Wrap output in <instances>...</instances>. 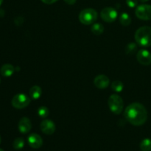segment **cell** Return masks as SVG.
Instances as JSON below:
<instances>
[{
	"mask_svg": "<svg viewBox=\"0 0 151 151\" xmlns=\"http://www.w3.org/2000/svg\"><path fill=\"white\" fill-rule=\"evenodd\" d=\"M94 83L97 88L100 89L106 88L110 84V81L107 76L104 75H99L94 78Z\"/></svg>",
	"mask_w": 151,
	"mask_h": 151,
	"instance_id": "obj_11",
	"label": "cell"
},
{
	"mask_svg": "<svg viewBox=\"0 0 151 151\" xmlns=\"http://www.w3.org/2000/svg\"><path fill=\"white\" fill-rule=\"evenodd\" d=\"M140 149L142 151H151V139H145L140 143Z\"/></svg>",
	"mask_w": 151,
	"mask_h": 151,
	"instance_id": "obj_17",
	"label": "cell"
},
{
	"mask_svg": "<svg viewBox=\"0 0 151 151\" xmlns=\"http://www.w3.org/2000/svg\"><path fill=\"white\" fill-rule=\"evenodd\" d=\"M41 131L47 135H52L55 133L56 129L55 125L50 119H44L41 122L40 125Z\"/></svg>",
	"mask_w": 151,
	"mask_h": 151,
	"instance_id": "obj_8",
	"label": "cell"
},
{
	"mask_svg": "<svg viewBox=\"0 0 151 151\" xmlns=\"http://www.w3.org/2000/svg\"><path fill=\"white\" fill-rule=\"evenodd\" d=\"M97 12L94 9L86 8L83 10L79 14V20L85 25H89L97 19Z\"/></svg>",
	"mask_w": 151,
	"mask_h": 151,
	"instance_id": "obj_4",
	"label": "cell"
},
{
	"mask_svg": "<svg viewBox=\"0 0 151 151\" xmlns=\"http://www.w3.org/2000/svg\"><path fill=\"white\" fill-rule=\"evenodd\" d=\"M135 40L137 44L143 47L151 46V27L143 26L139 28L135 33Z\"/></svg>",
	"mask_w": 151,
	"mask_h": 151,
	"instance_id": "obj_2",
	"label": "cell"
},
{
	"mask_svg": "<svg viewBox=\"0 0 151 151\" xmlns=\"http://www.w3.org/2000/svg\"><path fill=\"white\" fill-rule=\"evenodd\" d=\"M124 85L121 81H115L111 83V88L115 92H121L123 90Z\"/></svg>",
	"mask_w": 151,
	"mask_h": 151,
	"instance_id": "obj_19",
	"label": "cell"
},
{
	"mask_svg": "<svg viewBox=\"0 0 151 151\" xmlns=\"http://www.w3.org/2000/svg\"><path fill=\"white\" fill-rule=\"evenodd\" d=\"M126 4L129 7L134 8L138 4V0H126Z\"/></svg>",
	"mask_w": 151,
	"mask_h": 151,
	"instance_id": "obj_22",
	"label": "cell"
},
{
	"mask_svg": "<svg viewBox=\"0 0 151 151\" xmlns=\"http://www.w3.org/2000/svg\"><path fill=\"white\" fill-rule=\"evenodd\" d=\"M135 14L138 19L144 21L151 20V5L141 4L135 10Z\"/></svg>",
	"mask_w": 151,
	"mask_h": 151,
	"instance_id": "obj_6",
	"label": "cell"
},
{
	"mask_svg": "<svg viewBox=\"0 0 151 151\" xmlns=\"http://www.w3.org/2000/svg\"><path fill=\"white\" fill-rule=\"evenodd\" d=\"M137 58L139 63L144 66L151 64V53L146 50H141L137 52Z\"/></svg>",
	"mask_w": 151,
	"mask_h": 151,
	"instance_id": "obj_9",
	"label": "cell"
},
{
	"mask_svg": "<svg viewBox=\"0 0 151 151\" xmlns=\"http://www.w3.org/2000/svg\"><path fill=\"white\" fill-rule=\"evenodd\" d=\"M44 4H52L53 3L56 2L58 0H41Z\"/></svg>",
	"mask_w": 151,
	"mask_h": 151,
	"instance_id": "obj_23",
	"label": "cell"
},
{
	"mask_svg": "<svg viewBox=\"0 0 151 151\" xmlns=\"http://www.w3.org/2000/svg\"><path fill=\"white\" fill-rule=\"evenodd\" d=\"M137 50V44L135 43H130L125 47V52L127 55H131L134 54Z\"/></svg>",
	"mask_w": 151,
	"mask_h": 151,
	"instance_id": "obj_20",
	"label": "cell"
},
{
	"mask_svg": "<svg viewBox=\"0 0 151 151\" xmlns=\"http://www.w3.org/2000/svg\"><path fill=\"white\" fill-rule=\"evenodd\" d=\"M108 104L111 111L115 114H119L123 110L124 102L122 97L118 94H114L111 95L108 100Z\"/></svg>",
	"mask_w": 151,
	"mask_h": 151,
	"instance_id": "obj_3",
	"label": "cell"
},
{
	"mask_svg": "<svg viewBox=\"0 0 151 151\" xmlns=\"http://www.w3.org/2000/svg\"><path fill=\"white\" fill-rule=\"evenodd\" d=\"M119 22L123 26L127 27L131 23V18L128 13H123L119 16Z\"/></svg>",
	"mask_w": 151,
	"mask_h": 151,
	"instance_id": "obj_16",
	"label": "cell"
},
{
	"mask_svg": "<svg viewBox=\"0 0 151 151\" xmlns=\"http://www.w3.org/2000/svg\"><path fill=\"white\" fill-rule=\"evenodd\" d=\"M77 0H64L65 2L68 4H70V5H72V4H75Z\"/></svg>",
	"mask_w": 151,
	"mask_h": 151,
	"instance_id": "obj_24",
	"label": "cell"
},
{
	"mask_svg": "<svg viewBox=\"0 0 151 151\" xmlns=\"http://www.w3.org/2000/svg\"><path fill=\"white\" fill-rule=\"evenodd\" d=\"M1 137H0V144H1Z\"/></svg>",
	"mask_w": 151,
	"mask_h": 151,
	"instance_id": "obj_27",
	"label": "cell"
},
{
	"mask_svg": "<svg viewBox=\"0 0 151 151\" xmlns=\"http://www.w3.org/2000/svg\"><path fill=\"white\" fill-rule=\"evenodd\" d=\"M140 1H142V2H146V1H149V0H139Z\"/></svg>",
	"mask_w": 151,
	"mask_h": 151,
	"instance_id": "obj_25",
	"label": "cell"
},
{
	"mask_svg": "<svg viewBox=\"0 0 151 151\" xmlns=\"http://www.w3.org/2000/svg\"><path fill=\"white\" fill-rule=\"evenodd\" d=\"M19 131L22 134H27L32 128V123L29 118L22 117L19 120V125H18Z\"/></svg>",
	"mask_w": 151,
	"mask_h": 151,
	"instance_id": "obj_12",
	"label": "cell"
},
{
	"mask_svg": "<svg viewBox=\"0 0 151 151\" xmlns=\"http://www.w3.org/2000/svg\"><path fill=\"white\" fill-rule=\"evenodd\" d=\"M31 102L30 97L24 94H18L12 99L11 104L15 109H22L27 107Z\"/></svg>",
	"mask_w": 151,
	"mask_h": 151,
	"instance_id": "obj_5",
	"label": "cell"
},
{
	"mask_svg": "<svg viewBox=\"0 0 151 151\" xmlns=\"http://www.w3.org/2000/svg\"><path fill=\"white\" fill-rule=\"evenodd\" d=\"M2 2H3V0H0V5L2 4Z\"/></svg>",
	"mask_w": 151,
	"mask_h": 151,
	"instance_id": "obj_26",
	"label": "cell"
},
{
	"mask_svg": "<svg viewBox=\"0 0 151 151\" xmlns=\"http://www.w3.org/2000/svg\"><path fill=\"white\" fill-rule=\"evenodd\" d=\"M118 16V13L114 8L113 7H105L101 10L100 13V16L101 19L104 22H108V23H111L114 22Z\"/></svg>",
	"mask_w": 151,
	"mask_h": 151,
	"instance_id": "obj_7",
	"label": "cell"
},
{
	"mask_svg": "<svg viewBox=\"0 0 151 151\" xmlns=\"http://www.w3.org/2000/svg\"><path fill=\"white\" fill-rule=\"evenodd\" d=\"M27 142L29 145L32 148L34 149H38L42 146L43 145V139L37 134H32L28 137Z\"/></svg>",
	"mask_w": 151,
	"mask_h": 151,
	"instance_id": "obj_10",
	"label": "cell"
},
{
	"mask_svg": "<svg viewBox=\"0 0 151 151\" xmlns=\"http://www.w3.org/2000/svg\"><path fill=\"white\" fill-rule=\"evenodd\" d=\"M24 146V139L23 138H22V137L16 138L13 141V147L16 150H21V149L23 148Z\"/></svg>",
	"mask_w": 151,
	"mask_h": 151,
	"instance_id": "obj_18",
	"label": "cell"
},
{
	"mask_svg": "<svg viewBox=\"0 0 151 151\" xmlns=\"http://www.w3.org/2000/svg\"><path fill=\"white\" fill-rule=\"evenodd\" d=\"M41 93H42V90H41V87L38 86H34L29 89V94L31 99L38 100L41 96Z\"/></svg>",
	"mask_w": 151,
	"mask_h": 151,
	"instance_id": "obj_14",
	"label": "cell"
},
{
	"mask_svg": "<svg viewBox=\"0 0 151 151\" xmlns=\"http://www.w3.org/2000/svg\"><path fill=\"white\" fill-rule=\"evenodd\" d=\"M91 30L94 35H101V34H103V32H104V27H103V25L102 24H94L92 25V27H91Z\"/></svg>",
	"mask_w": 151,
	"mask_h": 151,
	"instance_id": "obj_15",
	"label": "cell"
},
{
	"mask_svg": "<svg viewBox=\"0 0 151 151\" xmlns=\"http://www.w3.org/2000/svg\"><path fill=\"white\" fill-rule=\"evenodd\" d=\"M0 151H4V150H3L2 149H1V148H0Z\"/></svg>",
	"mask_w": 151,
	"mask_h": 151,
	"instance_id": "obj_28",
	"label": "cell"
},
{
	"mask_svg": "<svg viewBox=\"0 0 151 151\" xmlns=\"http://www.w3.org/2000/svg\"><path fill=\"white\" fill-rule=\"evenodd\" d=\"M15 72V68L13 65L6 63L1 66L0 69V73L2 76L4 77H10L13 75V74Z\"/></svg>",
	"mask_w": 151,
	"mask_h": 151,
	"instance_id": "obj_13",
	"label": "cell"
},
{
	"mask_svg": "<svg viewBox=\"0 0 151 151\" xmlns=\"http://www.w3.org/2000/svg\"><path fill=\"white\" fill-rule=\"evenodd\" d=\"M125 118L128 122L135 126H140L145 123L147 119V111L142 104L133 103L125 109Z\"/></svg>",
	"mask_w": 151,
	"mask_h": 151,
	"instance_id": "obj_1",
	"label": "cell"
},
{
	"mask_svg": "<svg viewBox=\"0 0 151 151\" xmlns=\"http://www.w3.org/2000/svg\"><path fill=\"white\" fill-rule=\"evenodd\" d=\"M49 114H50V111H49L48 108L45 107V106H41L38 110V114L41 118H46L48 116Z\"/></svg>",
	"mask_w": 151,
	"mask_h": 151,
	"instance_id": "obj_21",
	"label": "cell"
}]
</instances>
